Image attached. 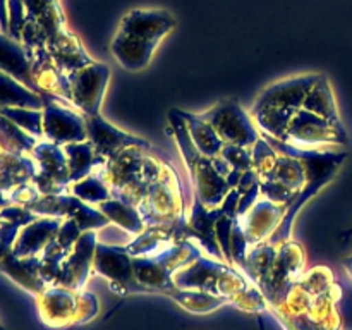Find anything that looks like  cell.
Returning <instances> with one entry per match:
<instances>
[{
    "label": "cell",
    "instance_id": "obj_30",
    "mask_svg": "<svg viewBox=\"0 0 352 330\" xmlns=\"http://www.w3.org/2000/svg\"><path fill=\"white\" fill-rule=\"evenodd\" d=\"M168 298L174 299L186 311L196 313V315H206V313L222 308L223 305H229V301L222 296L203 291H189V289H175Z\"/></svg>",
    "mask_w": 352,
    "mask_h": 330
},
{
    "label": "cell",
    "instance_id": "obj_17",
    "mask_svg": "<svg viewBox=\"0 0 352 330\" xmlns=\"http://www.w3.org/2000/svg\"><path fill=\"white\" fill-rule=\"evenodd\" d=\"M93 272L110 282L113 292L119 294H146L143 285L134 277L133 256L126 246H109L96 244Z\"/></svg>",
    "mask_w": 352,
    "mask_h": 330
},
{
    "label": "cell",
    "instance_id": "obj_26",
    "mask_svg": "<svg viewBox=\"0 0 352 330\" xmlns=\"http://www.w3.org/2000/svg\"><path fill=\"white\" fill-rule=\"evenodd\" d=\"M302 109L308 112L316 113V116L323 117V119L330 120V122L337 124V126H344L342 119H340L339 105H337L336 93H333L330 79L325 74H320L313 88L306 95Z\"/></svg>",
    "mask_w": 352,
    "mask_h": 330
},
{
    "label": "cell",
    "instance_id": "obj_19",
    "mask_svg": "<svg viewBox=\"0 0 352 330\" xmlns=\"http://www.w3.org/2000/svg\"><path fill=\"white\" fill-rule=\"evenodd\" d=\"M285 212H287V205L270 201L260 196L250 210L237 217V223L244 232L248 244L253 246V244L270 239L272 234L280 226Z\"/></svg>",
    "mask_w": 352,
    "mask_h": 330
},
{
    "label": "cell",
    "instance_id": "obj_27",
    "mask_svg": "<svg viewBox=\"0 0 352 330\" xmlns=\"http://www.w3.org/2000/svg\"><path fill=\"white\" fill-rule=\"evenodd\" d=\"M45 95L23 85L19 79L0 69V109L2 107H23V109H43Z\"/></svg>",
    "mask_w": 352,
    "mask_h": 330
},
{
    "label": "cell",
    "instance_id": "obj_8",
    "mask_svg": "<svg viewBox=\"0 0 352 330\" xmlns=\"http://www.w3.org/2000/svg\"><path fill=\"white\" fill-rule=\"evenodd\" d=\"M174 284L177 289L212 292L226 298L229 305H236V299L239 298L241 292L250 287L253 282L227 261L215 260L203 253L192 263L175 272Z\"/></svg>",
    "mask_w": 352,
    "mask_h": 330
},
{
    "label": "cell",
    "instance_id": "obj_5",
    "mask_svg": "<svg viewBox=\"0 0 352 330\" xmlns=\"http://www.w3.org/2000/svg\"><path fill=\"white\" fill-rule=\"evenodd\" d=\"M318 78L320 72L296 74L267 86L258 95L250 113L265 138L284 140L289 122L294 113L302 109L306 95Z\"/></svg>",
    "mask_w": 352,
    "mask_h": 330
},
{
    "label": "cell",
    "instance_id": "obj_2",
    "mask_svg": "<svg viewBox=\"0 0 352 330\" xmlns=\"http://www.w3.org/2000/svg\"><path fill=\"white\" fill-rule=\"evenodd\" d=\"M306 263L305 248L296 241L272 244L268 241L250 246L243 263L244 275L277 308L287 298L292 285L301 278Z\"/></svg>",
    "mask_w": 352,
    "mask_h": 330
},
{
    "label": "cell",
    "instance_id": "obj_4",
    "mask_svg": "<svg viewBox=\"0 0 352 330\" xmlns=\"http://www.w3.org/2000/svg\"><path fill=\"white\" fill-rule=\"evenodd\" d=\"M153 146H133L120 151L117 157L96 167L107 184L110 186L113 198H120L131 205L138 206L153 182L164 177L172 167L165 160L153 155Z\"/></svg>",
    "mask_w": 352,
    "mask_h": 330
},
{
    "label": "cell",
    "instance_id": "obj_37",
    "mask_svg": "<svg viewBox=\"0 0 352 330\" xmlns=\"http://www.w3.org/2000/svg\"><path fill=\"white\" fill-rule=\"evenodd\" d=\"M9 30V14H7V0H0V33Z\"/></svg>",
    "mask_w": 352,
    "mask_h": 330
},
{
    "label": "cell",
    "instance_id": "obj_23",
    "mask_svg": "<svg viewBox=\"0 0 352 330\" xmlns=\"http://www.w3.org/2000/svg\"><path fill=\"white\" fill-rule=\"evenodd\" d=\"M47 50L48 54H50V57L54 58L55 64H57V67L67 76L71 74V72L88 65L89 62L95 60V58L88 54V50H86L85 45L81 43V40H79L69 28L65 31H62V33L48 45Z\"/></svg>",
    "mask_w": 352,
    "mask_h": 330
},
{
    "label": "cell",
    "instance_id": "obj_1",
    "mask_svg": "<svg viewBox=\"0 0 352 330\" xmlns=\"http://www.w3.org/2000/svg\"><path fill=\"white\" fill-rule=\"evenodd\" d=\"M340 289L330 268L316 267L299 278L277 311L296 330H340L337 301Z\"/></svg>",
    "mask_w": 352,
    "mask_h": 330
},
{
    "label": "cell",
    "instance_id": "obj_9",
    "mask_svg": "<svg viewBox=\"0 0 352 330\" xmlns=\"http://www.w3.org/2000/svg\"><path fill=\"white\" fill-rule=\"evenodd\" d=\"M38 315L50 329H65L91 322L100 313V302L88 291H74L64 285H48L36 298Z\"/></svg>",
    "mask_w": 352,
    "mask_h": 330
},
{
    "label": "cell",
    "instance_id": "obj_35",
    "mask_svg": "<svg viewBox=\"0 0 352 330\" xmlns=\"http://www.w3.org/2000/svg\"><path fill=\"white\" fill-rule=\"evenodd\" d=\"M0 113L23 127L38 140H43V109H23V107H2Z\"/></svg>",
    "mask_w": 352,
    "mask_h": 330
},
{
    "label": "cell",
    "instance_id": "obj_11",
    "mask_svg": "<svg viewBox=\"0 0 352 330\" xmlns=\"http://www.w3.org/2000/svg\"><path fill=\"white\" fill-rule=\"evenodd\" d=\"M201 117L215 127L226 143L253 148V144L261 138L251 113L246 112L237 100L219 102L212 109L201 112Z\"/></svg>",
    "mask_w": 352,
    "mask_h": 330
},
{
    "label": "cell",
    "instance_id": "obj_12",
    "mask_svg": "<svg viewBox=\"0 0 352 330\" xmlns=\"http://www.w3.org/2000/svg\"><path fill=\"white\" fill-rule=\"evenodd\" d=\"M38 217H57V219H74L82 232L100 230L110 223V220L96 206L88 205L78 196L69 192L60 195H40L30 206Z\"/></svg>",
    "mask_w": 352,
    "mask_h": 330
},
{
    "label": "cell",
    "instance_id": "obj_24",
    "mask_svg": "<svg viewBox=\"0 0 352 330\" xmlns=\"http://www.w3.org/2000/svg\"><path fill=\"white\" fill-rule=\"evenodd\" d=\"M0 69L9 72L16 79H19L23 85L30 86L31 89L38 91L26 50L21 45V41L14 40V38H10L6 33H0Z\"/></svg>",
    "mask_w": 352,
    "mask_h": 330
},
{
    "label": "cell",
    "instance_id": "obj_28",
    "mask_svg": "<svg viewBox=\"0 0 352 330\" xmlns=\"http://www.w3.org/2000/svg\"><path fill=\"white\" fill-rule=\"evenodd\" d=\"M96 208H98L110 222L119 226L120 229L126 230L127 234L138 236V234H141L146 229V222H144L140 210L134 205H131V203L124 201V199L110 198L107 199V201L100 203Z\"/></svg>",
    "mask_w": 352,
    "mask_h": 330
},
{
    "label": "cell",
    "instance_id": "obj_13",
    "mask_svg": "<svg viewBox=\"0 0 352 330\" xmlns=\"http://www.w3.org/2000/svg\"><path fill=\"white\" fill-rule=\"evenodd\" d=\"M306 179L308 174L302 160L285 151H278L272 170L260 179V195L270 201L289 206L306 186Z\"/></svg>",
    "mask_w": 352,
    "mask_h": 330
},
{
    "label": "cell",
    "instance_id": "obj_3",
    "mask_svg": "<svg viewBox=\"0 0 352 330\" xmlns=\"http://www.w3.org/2000/svg\"><path fill=\"white\" fill-rule=\"evenodd\" d=\"M175 26V17L165 9L129 10L120 19L110 41L112 57L126 71H143L148 67L162 41Z\"/></svg>",
    "mask_w": 352,
    "mask_h": 330
},
{
    "label": "cell",
    "instance_id": "obj_6",
    "mask_svg": "<svg viewBox=\"0 0 352 330\" xmlns=\"http://www.w3.org/2000/svg\"><path fill=\"white\" fill-rule=\"evenodd\" d=\"M270 143L274 144L275 150L285 151V153H291L298 157L299 160H302L306 167V174H308L306 186L296 196L294 201L287 206V212H285L280 226L277 227V230L268 239V243L272 244H280L284 241L291 239L294 220L299 210L336 177L337 172L340 170V167H342L349 155H347V151H329L325 148H296L277 140H270Z\"/></svg>",
    "mask_w": 352,
    "mask_h": 330
},
{
    "label": "cell",
    "instance_id": "obj_16",
    "mask_svg": "<svg viewBox=\"0 0 352 330\" xmlns=\"http://www.w3.org/2000/svg\"><path fill=\"white\" fill-rule=\"evenodd\" d=\"M43 140L55 144L76 143L88 140L85 116L65 100L45 95L43 105Z\"/></svg>",
    "mask_w": 352,
    "mask_h": 330
},
{
    "label": "cell",
    "instance_id": "obj_41",
    "mask_svg": "<svg viewBox=\"0 0 352 330\" xmlns=\"http://www.w3.org/2000/svg\"><path fill=\"white\" fill-rule=\"evenodd\" d=\"M0 210H2V208H0Z\"/></svg>",
    "mask_w": 352,
    "mask_h": 330
},
{
    "label": "cell",
    "instance_id": "obj_34",
    "mask_svg": "<svg viewBox=\"0 0 352 330\" xmlns=\"http://www.w3.org/2000/svg\"><path fill=\"white\" fill-rule=\"evenodd\" d=\"M220 157H222L223 160L227 162V165L230 167V174L229 177H227L230 188H236L244 172L253 168V148L226 143Z\"/></svg>",
    "mask_w": 352,
    "mask_h": 330
},
{
    "label": "cell",
    "instance_id": "obj_22",
    "mask_svg": "<svg viewBox=\"0 0 352 330\" xmlns=\"http://www.w3.org/2000/svg\"><path fill=\"white\" fill-rule=\"evenodd\" d=\"M0 272L9 277L14 284L33 294L34 298L48 287V284L41 277L40 256L19 258L12 253H7L0 260Z\"/></svg>",
    "mask_w": 352,
    "mask_h": 330
},
{
    "label": "cell",
    "instance_id": "obj_14",
    "mask_svg": "<svg viewBox=\"0 0 352 330\" xmlns=\"http://www.w3.org/2000/svg\"><path fill=\"white\" fill-rule=\"evenodd\" d=\"M69 78V102L82 116H98L103 96L109 86L110 67L103 62L93 60L85 67L71 72Z\"/></svg>",
    "mask_w": 352,
    "mask_h": 330
},
{
    "label": "cell",
    "instance_id": "obj_7",
    "mask_svg": "<svg viewBox=\"0 0 352 330\" xmlns=\"http://www.w3.org/2000/svg\"><path fill=\"white\" fill-rule=\"evenodd\" d=\"M168 122L174 129L179 153H181L182 162L188 168L189 179H191V191L198 196L199 201L206 208H219L232 189L229 181L217 170L212 158L199 153L198 148L192 143L191 136H189L184 119L179 116L177 109H172L168 112Z\"/></svg>",
    "mask_w": 352,
    "mask_h": 330
},
{
    "label": "cell",
    "instance_id": "obj_39",
    "mask_svg": "<svg viewBox=\"0 0 352 330\" xmlns=\"http://www.w3.org/2000/svg\"><path fill=\"white\" fill-rule=\"evenodd\" d=\"M7 253H10V250H9V248L6 246V244H3V241L0 239V260H2V258L6 256Z\"/></svg>",
    "mask_w": 352,
    "mask_h": 330
},
{
    "label": "cell",
    "instance_id": "obj_10",
    "mask_svg": "<svg viewBox=\"0 0 352 330\" xmlns=\"http://www.w3.org/2000/svg\"><path fill=\"white\" fill-rule=\"evenodd\" d=\"M282 143L296 148L342 146L347 144V133L344 126H337L316 113L299 109L289 122Z\"/></svg>",
    "mask_w": 352,
    "mask_h": 330
},
{
    "label": "cell",
    "instance_id": "obj_18",
    "mask_svg": "<svg viewBox=\"0 0 352 330\" xmlns=\"http://www.w3.org/2000/svg\"><path fill=\"white\" fill-rule=\"evenodd\" d=\"M85 120L86 131H88V141L95 148L100 165L105 164L110 158L117 157L120 151L127 150V148H151V144L146 140L119 129L113 124H110L109 120L103 119L102 113H98V116H85Z\"/></svg>",
    "mask_w": 352,
    "mask_h": 330
},
{
    "label": "cell",
    "instance_id": "obj_15",
    "mask_svg": "<svg viewBox=\"0 0 352 330\" xmlns=\"http://www.w3.org/2000/svg\"><path fill=\"white\" fill-rule=\"evenodd\" d=\"M30 155L36 164V174L31 182L36 186L40 195H60L71 191V174L64 146L40 140Z\"/></svg>",
    "mask_w": 352,
    "mask_h": 330
},
{
    "label": "cell",
    "instance_id": "obj_25",
    "mask_svg": "<svg viewBox=\"0 0 352 330\" xmlns=\"http://www.w3.org/2000/svg\"><path fill=\"white\" fill-rule=\"evenodd\" d=\"M177 112L184 119L186 127L189 131V136H191L192 143L198 148L199 153L210 158L219 157L222 153L223 146H226V141L219 136L215 127L208 120L203 119L201 113L184 112V110H177Z\"/></svg>",
    "mask_w": 352,
    "mask_h": 330
},
{
    "label": "cell",
    "instance_id": "obj_33",
    "mask_svg": "<svg viewBox=\"0 0 352 330\" xmlns=\"http://www.w3.org/2000/svg\"><path fill=\"white\" fill-rule=\"evenodd\" d=\"M71 192L74 196H78L79 199H82V201L93 206H98L100 203L113 198L112 191H110V186L107 184V181L98 174V172H93V174L82 177L81 181L72 182Z\"/></svg>",
    "mask_w": 352,
    "mask_h": 330
},
{
    "label": "cell",
    "instance_id": "obj_21",
    "mask_svg": "<svg viewBox=\"0 0 352 330\" xmlns=\"http://www.w3.org/2000/svg\"><path fill=\"white\" fill-rule=\"evenodd\" d=\"M62 220L57 217H36L21 229L10 253L19 258L40 256L45 248L57 237Z\"/></svg>",
    "mask_w": 352,
    "mask_h": 330
},
{
    "label": "cell",
    "instance_id": "obj_36",
    "mask_svg": "<svg viewBox=\"0 0 352 330\" xmlns=\"http://www.w3.org/2000/svg\"><path fill=\"white\" fill-rule=\"evenodd\" d=\"M81 227H79V223L76 222L74 219H64L55 239H57V243L60 244L62 248L71 251L72 248H74V244L78 243L79 237H81Z\"/></svg>",
    "mask_w": 352,
    "mask_h": 330
},
{
    "label": "cell",
    "instance_id": "obj_29",
    "mask_svg": "<svg viewBox=\"0 0 352 330\" xmlns=\"http://www.w3.org/2000/svg\"><path fill=\"white\" fill-rule=\"evenodd\" d=\"M64 151L65 157H67L71 184L76 181H81L86 175L93 174L100 165L95 148L88 140L64 144Z\"/></svg>",
    "mask_w": 352,
    "mask_h": 330
},
{
    "label": "cell",
    "instance_id": "obj_20",
    "mask_svg": "<svg viewBox=\"0 0 352 330\" xmlns=\"http://www.w3.org/2000/svg\"><path fill=\"white\" fill-rule=\"evenodd\" d=\"M96 244H98L96 230H88V232L81 234L78 243L69 251L62 263L57 285H64V287L74 289V291H82L86 287L89 275L93 274Z\"/></svg>",
    "mask_w": 352,
    "mask_h": 330
},
{
    "label": "cell",
    "instance_id": "obj_31",
    "mask_svg": "<svg viewBox=\"0 0 352 330\" xmlns=\"http://www.w3.org/2000/svg\"><path fill=\"white\" fill-rule=\"evenodd\" d=\"M36 213L30 208L21 205H9L0 210V239L3 241L9 250H12V244L16 241L17 234L21 232L26 223L36 219Z\"/></svg>",
    "mask_w": 352,
    "mask_h": 330
},
{
    "label": "cell",
    "instance_id": "obj_32",
    "mask_svg": "<svg viewBox=\"0 0 352 330\" xmlns=\"http://www.w3.org/2000/svg\"><path fill=\"white\" fill-rule=\"evenodd\" d=\"M38 141H40L38 138L14 124L3 113H0V143L6 146V150L12 151V153L30 155Z\"/></svg>",
    "mask_w": 352,
    "mask_h": 330
},
{
    "label": "cell",
    "instance_id": "obj_38",
    "mask_svg": "<svg viewBox=\"0 0 352 330\" xmlns=\"http://www.w3.org/2000/svg\"><path fill=\"white\" fill-rule=\"evenodd\" d=\"M351 237H352V226L349 227V229H347V230H344V232L340 234V239H342L344 243H346V241H349Z\"/></svg>",
    "mask_w": 352,
    "mask_h": 330
},
{
    "label": "cell",
    "instance_id": "obj_40",
    "mask_svg": "<svg viewBox=\"0 0 352 330\" xmlns=\"http://www.w3.org/2000/svg\"><path fill=\"white\" fill-rule=\"evenodd\" d=\"M344 267H346V270L349 272V275H351V278H352V256H349L346 261H344Z\"/></svg>",
    "mask_w": 352,
    "mask_h": 330
}]
</instances>
